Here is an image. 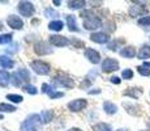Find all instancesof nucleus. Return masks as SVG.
Returning a JSON list of instances; mask_svg holds the SVG:
<instances>
[{
	"mask_svg": "<svg viewBox=\"0 0 150 131\" xmlns=\"http://www.w3.org/2000/svg\"><path fill=\"white\" fill-rule=\"evenodd\" d=\"M52 84L55 87H64V88H72L74 85L73 80L71 77H68L67 75H57L54 77Z\"/></svg>",
	"mask_w": 150,
	"mask_h": 131,
	"instance_id": "1",
	"label": "nucleus"
},
{
	"mask_svg": "<svg viewBox=\"0 0 150 131\" xmlns=\"http://www.w3.org/2000/svg\"><path fill=\"white\" fill-rule=\"evenodd\" d=\"M31 68L39 75H48L50 74V64L43 60H33L31 62Z\"/></svg>",
	"mask_w": 150,
	"mask_h": 131,
	"instance_id": "2",
	"label": "nucleus"
},
{
	"mask_svg": "<svg viewBox=\"0 0 150 131\" xmlns=\"http://www.w3.org/2000/svg\"><path fill=\"white\" fill-rule=\"evenodd\" d=\"M100 25H102V20H100L98 16H96V14H93L91 17L83 20V26H85V29H88V30L98 29Z\"/></svg>",
	"mask_w": 150,
	"mask_h": 131,
	"instance_id": "3",
	"label": "nucleus"
},
{
	"mask_svg": "<svg viewBox=\"0 0 150 131\" xmlns=\"http://www.w3.org/2000/svg\"><path fill=\"white\" fill-rule=\"evenodd\" d=\"M119 69V62L112 58H106L102 62V71L103 72H112Z\"/></svg>",
	"mask_w": 150,
	"mask_h": 131,
	"instance_id": "4",
	"label": "nucleus"
},
{
	"mask_svg": "<svg viewBox=\"0 0 150 131\" xmlns=\"http://www.w3.org/2000/svg\"><path fill=\"white\" fill-rule=\"evenodd\" d=\"M18 12L25 17H30L34 14V5L29 1H21L18 3Z\"/></svg>",
	"mask_w": 150,
	"mask_h": 131,
	"instance_id": "5",
	"label": "nucleus"
},
{
	"mask_svg": "<svg viewBox=\"0 0 150 131\" xmlns=\"http://www.w3.org/2000/svg\"><path fill=\"white\" fill-rule=\"evenodd\" d=\"M86 105H88V101L85 98H77V100H73L72 102H69L67 106L71 112H80V110L85 109Z\"/></svg>",
	"mask_w": 150,
	"mask_h": 131,
	"instance_id": "6",
	"label": "nucleus"
},
{
	"mask_svg": "<svg viewBox=\"0 0 150 131\" xmlns=\"http://www.w3.org/2000/svg\"><path fill=\"white\" fill-rule=\"evenodd\" d=\"M50 43H52L54 46H57V47H63V46L69 45L71 41L63 36H50Z\"/></svg>",
	"mask_w": 150,
	"mask_h": 131,
	"instance_id": "7",
	"label": "nucleus"
},
{
	"mask_svg": "<svg viewBox=\"0 0 150 131\" xmlns=\"http://www.w3.org/2000/svg\"><path fill=\"white\" fill-rule=\"evenodd\" d=\"M85 57L90 60L93 64H98L100 62V54L94 49H86L85 50Z\"/></svg>",
	"mask_w": 150,
	"mask_h": 131,
	"instance_id": "8",
	"label": "nucleus"
},
{
	"mask_svg": "<svg viewBox=\"0 0 150 131\" xmlns=\"http://www.w3.org/2000/svg\"><path fill=\"white\" fill-rule=\"evenodd\" d=\"M7 22H8V25H9L12 29H22V26H24L22 20L20 19L18 16H14V14H11V16L8 17Z\"/></svg>",
	"mask_w": 150,
	"mask_h": 131,
	"instance_id": "9",
	"label": "nucleus"
},
{
	"mask_svg": "<svg viewBox=\"0 0 150 131\" xmlns=\"http://www.w3.org/2000/svg\"><path fill=\"white\" fill-rule=\"evenodd\" d=\"M90 39L93 41V42H96V43H107L110 41V37H108V34L99 31V33H93L91 34Z\"/></svg>",
	"mask_w": 150,
	"mask_h": 131,
	"instance_id": "10",
	"label": "nucleus"
},
{
	"mask_svg": "<svg viewBox=\"0 0 150 131\" xmlns=\"http://www.w3.org/2000/svg\"><path fill=\"white\" fill-rule=\"evenodd\" d=\"M120 55L123 58H127V59H132V58L136 57V49L133 46H125L120 50Z\"/></svg>",
	"mask_w": 150,
	"mask_h": 131,
	"instance_id": "11",
	"label": "nucleus"
},
{
	"mask_svg": "<svg viewBox=\"0 0 150 131\" xmlns=\"http://www.w3.org/2000/svg\"><path fill=\"white\" fill-rule=\"evenodd\" d=\"M52 51L50 47L47 46V43L45 42H39L35 45V52L39 55H45V54H50V52Z\"/></svg>",
	"mask_w": 150,
	"mask_h": 131,
	"instance_id": "12",
	"label": "nucleus"
},
{
	"mask_svg": "<svg viewBox=\"0 0 150 131\" xmlns=\"http://www.w3.org/2000/svg\"><path fill=\"white\" fill-rule=\"evenodd\" d=\"M137 57L138 59L141 60H146L150 58V46L149 45H144L140 49V51L137 52Z\"/></svg>",
	"mask_w": 150,
	"mask_h": 131,
	"instance_id": "13",
	"label": "nucleus"
},
{
	"mask_svg": "<svg viewBox=\"0 0 150 131\" xmlns=\"http://www.w3.org/2000/svg\"><path fill=\"white\" fill-rule=\"evenodd\" d=\"M141 93H142V91L140 88H128L127 91H124V96H128V97L136 100L141 96Z\"/></svg>",
	"mask_w": 150,
	"mask_h": 131,
	"instance_id": "14",
	"label": "nucleus"
},
{
	"mask_svg": "<svg viewBox=\"0 0 150 131\" xmlns=\"http://www.w3.org/2000/svg\"><path fill=\"white\" fill-rule=\"evenodd\" d=\"M103 110H105L107 114H115V113L117 112V107L115 104L110 102V101H106V102H103Z\"/></svg>",
	"mask_w": 150,
	"mask_h": 131,
	"instance_id": "15",
	"label": "nucleus"
},
{
	"mask_svg": "<svg viewBox=\"0 0 150 131\" xmlns=\"http://www.w3.org/2000/svg\"><path fill=\"white\" fill-rule=\"evenodd\" d=\"M144 12H145V7H140V5H132L131 9H129V14L132 17L141 16Z\"/></svg>",
	"mask_w": 150,
	"mask_h": 131,
	"instance_id": "16",
	"label": "nucleus"
},
{
	"mask_svg": "<svg viewBox=\"0 0 150 131\" xmlns=\"http://www.w3.org/2000/svg\"><path fill=\"white\" fill-rule=\"evenodd\" d=\"M9 81H11L9 74H8L7 71H4V69H1V71H0V85L5 87V85H8Z\"/></svg>",
	"mask_w": 150,
	"mask_h": 131,
	"instance_id": "17",
	"label": "nucleus"
},
{
	"mask_svg": "<svg viewBox=\"0 0 150 131\" xmlns=\"http://www.w3.org/2000/svg\"><path fill=\"white\" fill-rule=\"evenodd\" d=\"M63 21H60V20H55V21H51L50 24H48V28H50V30H54V31H60L63 29Z\"/></svg>",
	"mask_w": 150,
	"mask_h": 131,
	"instance_id": "18",
	"label": "nucleus"
},
{
	"mask_svg": "<svg viewBox=\"0 0 150 131\" xmlns=\"http://www.w3.org/2000/svg\"><path fill=\"white\" fill-rule=\"evenodd\" d=\"M67 22H68L69 30L79 31V28H77V24H76V17H74V16H68L67 17Z\"/></svg>",
	"mask_w": 150,
	"mask_h": 131,
	"instance_id": "19",
	"label": "nucleus"
},
{
	"mask_svg": "<svg viewBox=\"0 0 150 131\" xmlns=\"http://www.w3.org/2000/svg\"><path fill=\"white\" fill-rule=\"evenodd\" d=\"M13 60H11L7 57H0V66L4 67V68H12L13 67Z\"/></svg>",
	"mask_w": 150,
	"mask_h": 131,
	"instance_id": "20",
	"label": "nucleus"
},
{
	"mask_svg": "<svg viewBox=\"0 0 150 131\" xmlns=\"http://www.w3.org/2000/svg\"><path fill=\"white\" fill-rule=\"evenodd\" d=\"M54 118V113L52 112H48V110H43L41 113V119L43 122H46V123H48V122H51Z\"/></svg>",
	"mask_w": 150,
	"mask_h": 131,
	"instance_id": "21",
	"label": "nucleus"
},
{
	"mask_svg": "<svg viewBox=\"0 0 150 131\" xmlns=\"http://www.w3.org/2000/svg\"><path fill=\"white\" fill-rule=\"evenodd\" d=\"M11 83H12L14 87H20V85H21V83H22V79L20 77L18 72H16V74H13L12 76H11Z\"/></svg>",
	"mask_w": 150,
	"mask_h": 131,
	"instance_id": "22",
	"label": "nucleus"
},
{
	"mask_svg": "<svg viewBox=\"0 0 150 131\" xmlns=\"http://www.w3.org/2000/svg\"><path fill=\"white\" fill-rule=\"evenodd\" d=\"M18 75H20V77L22 79V81H29L30 80V74H29V71L26 68H20L18 69Z\"/></svg>",
	"mask_w": 150,
	"mask_h": 131,
	"instance_id": "23",
	"label": "nucleus"
},
{
	"mask_svg": "<svg viewBox=\"0 0 150 131\" xmlns=\"http://www.w3.org/2000/svg\"><path fill=\"white\" fill-rule=\"evenodd\" d=\"M16 110V107L13 105H8V104H0V112H5V113H13Z\"/></svg>",
	"mask_w": 150,
	"mask_h": 131,
	"instance_id": "24",
	"label": "nucleus"
},
{
	"mask_svg": "<svg viewBox=\"0 0 150 131\" xmlns=\"http://www.w3.org/2000/svg\"><path fill=\"white\" fill-rule=\"evenodd\" d=\"M93 130L94 131H111V127L106 123H98L93 127Z\"/></svg>",
	"mask_w": 150,
	"mask_h": 131,
	"instance_id": "25",
	"label": "nucleus"
},
{
	"mask_svg": "<svg viewBox=\"0 0 150 131\" xmlns=\"http://www.w3.org/2000/svg\"><path fill=\"white\" fill-rule=\"evenodd\" d=\"M137 71L141 76H150V68H148V67H145V66H138Z\"/></svg>",
	"mask_w": 150,
	"mask_h": 131,
	"instance_id": "26",
	"label": "nucleus"
},
{
	"mask_svg": "<svg viewBox=\"0 0 150 131\" xmlns=\"http://www.w3.org/2000/svg\"><path fill=\"white\" fill-rule=\"evenodd\" d=\"M85 5V1H69L68 3V7L72 8V9H80Z\"/></svg>",
	"mask_w": 150,
	"mask_h": 131,
	"instance_id": "27",
	"label": "nucleus"
},
{
	"mask_svg": "<svg viewBox=\"0 0 150 131\" xmlns=\"http://www.w3.org/2000/svg\"><path fill=\"white\" fill-rule=\"evenodd\" d=\"M122 77L125 79V80H131V79H133V71L131 68H125L122 72Z\"/></svg>",
	"mask_w": 150,
	"mask_h": 131,
	"instance_id": "28",
	"label": "nucleus"
},
{
	"mask_svg": "<svg viewBox=\"0 0 150 131\" xmlns=\"http://www.w3.org/2000/svg\"><path fill=\"white\" fill-rule=\"evenodd\" d=\"M137 24L140 26H149L150 25V16H142L141 19H138Z\"/></svg>",
	"mask_w": 150,
	"mask_h": 131,
	"instance_id": "29",
	"label": "nucleus"
},
{
	"mask_svg": "<svg viewBox=\"0 0 150 131\" xmlns=\"http://www.w3.org/2000/svg\"><path fill=\"white\" fill-rule=\"evenodd\" d=\"M12 41V34H0V43H8Z\"/></svg>",
	"mask_w": 150,
	"mask_h": 131,
	"instance_id": "30",
	"label": "nucleus"
},
{
	"mask_svg": "<svg viewBox=\"0 0 150 131\" xmlns=\"http://www.w3.org/2000/svg\"><path fill=\"white\" fill-rule=\"evenodd\" d=\"M8 100L13 101V102H21L24 98H22V96H18V94H8L7 96Z\"/></svg>",
	"mask_w": 150,
	"mask_h": 131,
	"instance_id": "31",
	"label": "nucleus"
},
{
	"mask_svg": "<svg viewBox=\"0 0 150 131\" xmlns=\"http://www.w3.org/2000/svg\"><path fill=\"white\" fill-rule=\"evenodd\" d=\"M24 91L28 92V93H30V94H37V93H38V89H37L35 87H33V85H25L24 87Z\"/></svg>",
	"mask_w": 150,
	"mask_h": 131,
	"instance_id": "32",
	"label": "nucleus"
},
{
	"mask_svg": "<svg viewBox=\"0 0 150 131\" xmlns=\"http://www.w3.org/2000/svg\"><path fill=\"white\" fill-rule=\"evenodd\" d=\"M48 96H50V98H56V97H63V96H64V93H63V92H55V91H52Z\"/></svg>",
	"mask_w": 150,
	"mask_h": 131,
	"instance_id": "33",
	"label": "nucleus"
},
{
	"mask_svg": "<svg viewBox=\"0 0 150 131\" xmlns=\"http://www.w3.org/2000/svg\"><path fill=\"white\" fill-rule=\"evenodd\" d=\"M45 13L47 14L48 17H56L57 16V12H55V11H52V9H50V8H47V9L45 11Z\"/></svg>",
	"mask_w": 150,
	"mask_h": 131,
	"instance_id": "34",
	"label": "nucleus"
},
{
	"mask_svg": "<svg viewBox=\"0 0 150 131\" xmlns=\"http://www.w3.org/2000/svg\"><path fill=\"white\" fill-rule=\"evenodd\" d=\"M71 43H73L74 47H81V46H83V42H82V41H79V39H76V38L72 39Z\"/></svg>",
	"mask_w": 150,
	"mask_h": 131,
	"instance_id": "35",
	"label": "nucleus"
},
{
	"mask_svg": "<svg viewBox=\"0 0 150 131\" xmlns=\"http://www.w3.org/2000/svg\"><path fill=\"white\" fill-rule=\"evenodd\" d=\"M120 81H122V80H120V79H119V77H116V76L111 77V83L116 84V85H117V84H120Z\"/></svg>",
	"mask_w": 150,
	"mask_h": 131,
	"instance_id": "36",
	"label": "nucleus"
},
{
	"mask_svg": "<svg viewBox=\"0 0 150 131\" xmlns=\"http://www.w3.org/2000/svg\"><path fill=\"white\" fill-rule=\"evenodd\" d=\"M144 66L148 67V68H149V67H150V62H144Z\"/></svg>",
	"mask_w": 150,
	"mask_h": 131,
	"instance_id": "37",
	"label": "nucleus"
},
{
	"mask_svg": "<svg viewBox=\"0 0 150 131\" xmlns=\"http://www.w3.org/2000/svg\"><path fill=\"white\" fill-rule=\"evenodd\" d=\"M68 131H81L80 129H76V127H74V129H71V130H68Z\"/></svg>",
	"mask_w": 150,
	"mask_h": 131,
	"instance_id": "38",
	"label": "nucleus"
},
{
	"mask_svg": "<svg viewBox=\"0 0 150 131\" xmlns=\"http://www.w3.org/2000/svg\"><path fill=\"white\" fill-rule=\"evenodd\" d=\"M1 29H3V24H1V22H0V30H1Z\"/></svg>",
	"mask_w": 150,
	"mask_h": 131,
	"instance_id": "39",
	"label": "nucleus"
},
{
	"mask_svg": "<svg viewBox=\"0 0 150 131\" xmlns=\"http://www.w3.org/2000/svg\"><path fill=\"white\" fill-rule=\"evenodd\" d=\"M0 119H3V115L1 114H0Z\"/></svg>",
	"mask_w": 150,
	"mask_h": 131,
	"instance_id": "40",
	"label": "nucleus"
},
{
	"mask_svg": "<svg viewBox=\"0 0 150 131\" xmlns=\"http://www.w3.org/2000/svg\"><path fill=\"white\" fill-rule=\"evenodd\" d=\"M142 131H150V130H142Z\"/></svg>",
	"mask_w": 150,
	"mask_h": 131,
	"instance_id": "41",
	"label": "nucleus"
}]
</instances>
